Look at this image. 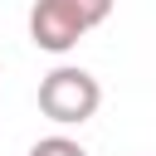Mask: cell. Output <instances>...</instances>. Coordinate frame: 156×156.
I'll return each instance as SVG.
<instances>
[{
    "label": "cell",
    "instance_id": "1",
    "mask_svg": "<svg viewBox=\"0 0 156 156\" xmlns=\"http://www.w3.org/2000/svg\"><path fill=\"white\" fill-rule=\"evenodd\" d=\"M98 107H102V88L88 68L58 63L54 73L39 78V112L54 127H83V122L98 117Z\"/></svg>",
    "mask_w": 156,
    "mask_h": 156
},
{
    "label": "cell",
    "instance_id": "2",
    "mask_svg": "<svg viewBox=\"0 0 156 156\" xmlns=\"http://www.w3.org/2000/svg\"><path fill=\"white\" fill-rule=\"evenodd\" d=\"M93 24L78 15L73 0H34L29 10V44L44 49V54H68Z\"/></svg>",
    "mask_w": 156,
    "mask_h": 156
},
{
    "label": "cell",
    "instance_id": "3",
    "mask_svg": "<svg viewBox=\"0 0 156 156\" xmlns=\"http://www.w3.org/2000/svg\"><path fill=\"white\" fill-rule=\"evenodd\" d=\"M24 156H88V151H83V146L73 141V136L54 132V136H39V141H34V146H29Z\"/></svg>",
    "mask_w": 156,
    "mask_h": 156
},
{
    "label": "cell",
    "instance_id": "4",
    "mask_svg": "<svg viewBox=\"0 0 156 156\" xmlns=\"http://www.w3.org/2000/svg\"><path fill=\"white\" fill-rule=\"evenodd\" d=\"M73 5H78V15H83V20L93 24V29H98V24H102V20L112 15V5H117V0H73Z\"/></svg>",
    "mask_w": 156,
    "mask_h": 156
}]
</instances>
